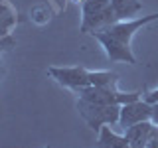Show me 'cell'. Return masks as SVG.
I'll use <instances>...</instances> for the list:
<instances>
[{"instance_id":"obj_1","label":"cell","mask_w":158,"mask_h":148,"mask_svg":"<svg viewBox=\"0 0 158 148\" xmlns=\"http://www.w3.org/2000/svg\"><path fill=\"white\" fill-rule=\"evenodd\" d=\"M77 111L93 130H101L103 126L117 125L121 115V105L140 99V93H123L118 89L87 87L77 93Z\"/></svg>"},{"instance_id":"obj_2","label":"cell","mask_w":158,"mask_h":148,"mask_svg":"<svg viewBox=\"0 0 158 148\" xmlns=\"http://www.w3.org/2000/svg\"><path fill=\"white\" fill-rule=\"evenodd\" d=\"M154 20H158V12L148 14V16H140V18H132V20H117V22L93 32V38L103 46L107 57L111 61H125V63L135 65L136 57L132 53L131 42L142 26L154 22Z\"/></svg>"},{"instance_id":"obj_3","label":"cell","mask_w":158,"mask_h":148,"mask_svg":"<svg viewBox=\"0 0 158 148\" xmlns=\"http://www.w3.org/2000/svg\"><path fill=\"white\" fill-rule=\"evenodd\" d=\"M115 22L111 0H85L81 4V34H93Z\"/></svg>"},{"instance_id":"obj_4","label":"cell","mask_w":158,"mask_h":148,"mask_svg":"<svg viewBox=\"0 0 158 148\" xmlns=\"http://www.w3.org/2000/svg\"><path fill=\"white\" fill-rule=\"evenodd\" d=\"M48 75L59 83L61 87H67L71 91H83V89L91 87V79H89V69L85 67H48Z\"/></svg>"},{"instance_id":"obj_5","label":"cell","mask_w":158,"mask_h":148,"mask_svg":"<svg viewBox=\"0 0 158 148\" xmlns=\"http://www.w3.org/2000/svg\"><path fill=\"white\" fill-rule=\"evenodd\" d=\"M152 117V105L144 99H136V101L125 103L121 105V115H118V122L123 132H127L128 128H132L138 122H146Z\"/></svg>"},{"instance_id":"obj_6","label":"cell","mask_w":158,"mask_h":148,"mask_svg":"<svg viewBox=\"0 0 158 148\" xmlns=\"http://www.w3.org/2000/svg\"><path fill=\"white\" fill-rule=\"evenodd\" d=\"M111 10L117 20H132L138 12H142L140 0H111Z\"/></svg>"},{"instance_id":"obj_7","label":"cell","mask_w":158,"mask_h":148,"mask_svg":"<svg viewBox=\"0 0 158 148\" xmlns=\"http://www.w3.org/2000/svg\"><path fill=\"white\" fill-rule=\"evenodd\" d=\"M152 128H154V125H152L150 121L138 122V125H135L132 128H128L125 132V136L128 140V146L131 148H146V140H148V136H150Z\"/></svg>"},{"instance_id":"obj_8","label":"cell","mask_w":158,"mask_h":148,"mask_svg":"<svg viewBox=\"0 0 158 148\" xmlns=\"http://www.w3.org/2000/svg\"><path fill=\"white\" fill-rule=\"evenodd\" d=\"M99 146L101 148H131L127 136L111 130V126H103L99 130Z\"/></svg>"},{"instance_id":"obj_9","label":"cell","mask_w":158,"mask_h":148,"mask_svg":"<svg viewBox=\"0 0 158 148\" xmlns=\"http://www.w3.org/2000/svg\"><path fill=\"white\" fill-rule=\"evenodd\" d=\"M16 10L10 6L8 2H0V38L10 36V32L16 26Z\"/></svg>"},{"instance_id":"obj_10","label":"cell","mask_w":158,"mask_h":148,"mask_svg":"<svg viewBox=\"0 0 158 148\" xmlns=\"http://www.w3.org/2000/svg\"><path fill=\"white\" fill-rule=\"evenodd\" d=\"M93 87H103V89H118V75L115 71H89Z\"/></svg>"},{"instance_id":"obj_11","label":"cell","mask_w":158,"mask_h":148,"mask_svg":"<svg viewBox=\"0 0 158 148\" xmlns=\"http://www.w3.org/2000/svg\"><path fill=\"white\" fill-rule=\"evenodd\" d=\"M30 20L36 24H48L49 22V8L44 6V4H38V6H34L32 10H30Z\"/></svg>"},{"instance_id":"obj_12","label":"cell","mask_w":158,"mask_h":148,"mask_svg":"<svg viewBox=\"0 0 158 148\" xmlns=\"http://www.w3.org/2000/svg\"><path fill=\"white\" fill-rule=\"evenodd\" d=\"M146 148H158V126L152 128L150 136H148V140H146Z\"/></svg>"},{"instance_id":"obj_13","label":"cell","mask_w":158,"mask_h":148,"mask_svg":"<svg viewBox=\"0 0 158 148\" xmlns=\"http://www.w3.org/2000/svg\"><path fill=\"white\" fill-rule=\"evenodd\" d=\"M144 101H148L150 105H154V103H158V87L146 93V95H144Z\"/></svg>"},{"instance_id":"obj_14","label":"cell","mask_w":158,"mask_h":148,"mask_svg":"<svg viewBox=\"0 0 158 148\" xmlns=\"http://www.w3.org/2000/svg\"><path fill=\"white\" fill-rule=\"evenodd\" d=\"M150 122L154 126H158V103H154L152 105V117H150Z\"/></svg>"},{"instance_id":"obj_15","label":"cell","mask_w":158,"mask_h":148,"mask_svg":"<svg viewBox=\"0 0 158 148\" xmlns=\"http://www.w3.org/2000/svg\"><path fill=\"white\" fill-rule=\"evenodd\" d=\"M4 75V61H2V57H0V79H2Z\"/></svg>"},{"instance_id":"obj_16","label":"cell","mask_w":158,"mask_h":148,"mask_svg":"<svg viewBox=\"0 0 158 148\" xmlns=\"http://www.w3.org/2000/svg\"><path fill=\"white\" fill-rule=\"evenodd\" d=\"M71 2H73V4H83L85 0H71Z\"/></svg>"},{"instance_id":"obj_17","label":"cell","mask_w":158,"mask_h":148,"mask_svg":"<svg viewBox=\"0 0 158 148\" xmlns=\"http://www.w3.org/2000/svg\"><path fill=\"white\" fill-rule=\"evenodd\" d=\"M48 148H49V146H48Z\"/></svg>"}]
</instances>
